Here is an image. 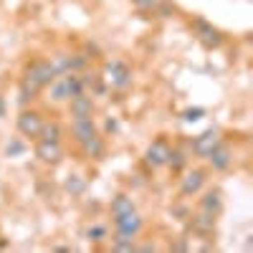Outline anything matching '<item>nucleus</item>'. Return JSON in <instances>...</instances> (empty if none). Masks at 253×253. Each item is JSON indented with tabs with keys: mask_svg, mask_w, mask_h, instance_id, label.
<instances>
[{
	"mask_svg": "<svg viewBox=\"0 0 253 253\" xmlns=\"http://www.w3.org/2000/svg\"><path fill=\"white\" fill-rule=\"evenodd\" d=\"M215 223H218V215L208 213V210H198V213L190 218V230L195 236H213L215 233Z\"/></svg>",
	"mask_w": 253,
	"mask_h": 253,
	"instance_id": "obj_12",
	"label": "nucleus"
},
{
	"mask_svg": "<svg viewBox=\"0 0 253 253\" xmlns=\"http://www.w3.org/2000/svg\"><path fill=\"white\" fill-rule=\"evenodd\" d=\"M160 18H170V15H175L177 13V5L175 3H170V0H160V5H157V10H155Z\"/></svg>",
	"mask_w": 253,
	"mask_h": 253,
	"instance_id": "obj_24",
	"label": "nucleus"
},
{
	"mask_svg": "<svg viewBox=\"0 0 253 253\" xmlns=\"http://www.w3.org/2000/svg\"><path fill=\"white\" fill-rule=\"evenodd\" d=\"M104 132H107V134H117V132H119V122H117V119H107V124H104Z\"/></svg>",
	"mask_w": 253,
	"mask_h": 253,
	"instance_id": "obj_28",
	"label": "nucleus"
},
{
	"mask_svg": "<svg viewBox=\"0 0 253 253\" xmlns=\"http://www.w3.org/2000/svg\"><path fill=\"white\" fill-rule=\"evenodd\" d=\"M137 246V241H122V238H112V251L117 253H132Z\"/></svg>",
	"mask_w": 253,
	"mask_h": 253,
	"instance_id": "obj_23",
	"label": "nucleus"
},
{
	"mask_svg": "<svg viewBox=\"0 0 253 253\" xmlns=\"http://www.w3.org/2000/svg\"><path fill=\"white\" fill-rule=\"evenodd\" d=\"M203 117H205V109L203 107H190V109L182 112V122H198Z\"/></svg>",
	"mask_w": 253,
	"mask_h": 253,
	"instance_id": "obj_26",
	"label": "nucleus"
},
{
	"mask_svg": "<svg viewBox=\"0 0 253 253\" xmlns=\"http://www.w3.org/2000/svg\"><path fill=\"white\" fill-rule=\"evenodd\" d=\"M205 160H208V165H210V170L225 172V170H230V167H233V150H230L225 142H220Z\"/></svg>",
	"mask_w": 253,
	"mask_h": 253,
	"instance_id": "obj_11",
	"label": "nucleus"
},
{
	"mask_svg": "<svg viewBox=\"0 0 253 253\" xmlns=\"http://www.w3.org/2000/svg\"><path fill=\"white\" fill-rule=\"evenodd\" d=\"M69 104V114L71 119H94V112H96V104H94V96H89L86 91L74 96L66 101Z\"/></svg>",
	"mask_w": 253,
	"mask_h": 253,
	"instance_id": "obj_9",
	"label": "nucleus"
},
{
	"mask_svg": "<svg viewBox=\"0 0 253 253\" xmlns=\"http://www.w3.org/2000/svg\"><path fill=\"white\" fill-rule=\"evenodd\" d=\"M109 238V228L107 225H101V223H94V225H89L86 228V241H91V243H104Z\"/></svg>",
	"mask_w": 253,
	"mask_h": 253,
	"instance_id": "obj_22",
	"label": "nucleus"
},
{
	"mask_svg": "<svg viewBox=\"0 0 253 253\" xmlns=\"http://www.w3.org/2000/svg\"><path fill=\"white\" fill-rule=\"evenodd\" d=\"M48 99H51L53 104L69 101V86H66V79H63V76H56V79L48 84Z\"/></svg>",
	"mask_w": 253,
	"mask_h": 253,
	"instance_id": "obj_17",
	"label": "nucleus"
},
{
	"mask_svg": "<svg viewBox=\"0 0 253 253\" xmlns=\"http://www.w3.org/2000/svg\"><path fill=\"white\" fill-rule=\"evenodd\" d=\"M205 185H208V170L205 167H193V170L185 172V177H180V195L193 198V195L203 193Z\"/></svg>",
	"mask_w": 253,
	"mask_h": 253,
	"instance_id": "obj_5",
	"label": "nucleus"
},
{
	"mask_svg": "<svg viewBox=\"0 0 253 253\" xmlns=\"http://www.w3.org/2000/svg\"><path fill=\"white\" fill-rule=\"evenodd\" d=\"M23 150H26V147H23V142H20V139H13V142H8V144H5V155H8V157H18V155H23Z\"/></svg>",
	"mask_w": 253,
	"mask_h": 253,
	"instance_id": "obj_27",
	"label": "nucleus"
},
{
	"mask_svg": "<svg viewBox=\"0 0 253 253\" xmlns=\"http://www.w3.org/2000/svg\"><path fill=\"white\" fill-rule=\"evenodd\" d=\"M187 162H190V155L182 150V147H172L170 157H167V167H170L172 172H182Z\"/></svg>",
	"mask_w": 253,
	"mask_h": 253,
	"instance_id": "obj_19",
	"label": "nucleus"
},
{
	"mask_svg": "<svg viewBox=\"0 0 253 253\" xmlns=\"http://www.w3.org/2000/svg\"><path fill=\"white\" fill-rule=\"evenodd\" d=\"M223 205H225V200H223V193H220L218 187L208 190V193L200 198V208L208 210V213H213V215H220L223 213Z\"/></svg>",
	"mask_w": 253,
	"mask_h": 253,
	"instance_id": "obj_15",
	"label": "nucleus"
},
{
	"mask_svg": "<svg viewBox=\"0 0 253 253\" xmlns=\"http://www.w3.org/2000/svg\"><path fill=\"white\" fill-rule=\"evenodd\" d=\"M71 134H74L76 144H81V142L91 139L94 134H99V129H96V122H94V119H74V124H71Z\"/></svg>",
	"mask_w": 253,
	"mask_h": 253,
	"instance_id": "obj_14",
	"label": "nucleus"
},
{
	"mask_svg": "<svg viewBox=\"0 0 253 253\" xmlns=\"http://www.w3.org/2000/svg\"><path fill=\"white\" fill-rule=\"evenodd\" d=\"M101 79L107 86L124 91V89L132 86V69L126 66V61H122V58H109L101 69Z\"/></svg>",
	"mask_w": 253,
	"mask_h": 253,
	"instance_id": "obj_1",
	"label": "nucleus"
},
{
	"mask_svg": "<svg viewBox=\"0 0 253 253\" xmlns=\"http://www.w3.org/2000/svg\"><path fill=\"white\" fill-rule=\"evenodd\" d=\"M79 147H81V155L86 157V160H94V162L104 160V155H107V142H104L101 134H94L91 139L81 142Z\"/></svg>",
	"mask_w": 253,
	"mask_h": 253,
	"instance_id": "obj_13",
	"label": "nucleus"
},
{
	"mask_svg": "<svg viewBox=\"0 0 253 253\" xmlns=\"http://www.w3.org/2000/svg\"><path fill=\"white\" fill-rule=\"evenodd\" d=\"M33 155L43 162V165H58L63 160V147L61 142H46V139H38L36 142V150Z\"/></svg>",
	"mask_w": 253,
	"mask_h": 253,
	"instance_id": "obj_10",
	"label": "nucleus"
},
{
	"mask_svg": "<svg viewBox=\"0 0 253 253\" xmlns=\"http://www.w3.org/2000/svg\"><path fill=\"white\" fill-rule=\"evenodd\" d=\"M170 142H167L165 137H157L150 142V147L144 150V162L152 167V170H157V167H167V157H170Z\"/></svg>",
	"mask_w": 253,
	"mask_h": 253,
	"instance_id": "obj_7",
	"label": "nucleus"
},
{
	"mask_svg": "<svg viewBox=\"0 0 253 253\" xmlns=\"http://www.w3.org/2000/svg\"><path fill=\"white\" fill-rule=\"evenodd\" d=\"M220 142H223V137H220V132H218V129H208V132L198 134L193 142H190V150H193V155H195V157L205 160V157H208L210 152H213Z\"/></svg>",
	"mask_w": 253,
	"mask_h": 253,
	"instance_id": "obj_8",
	"label": "nucleus"
},
{
	"mask_svg": "<svg viewBox=\"0 0 253 253\" xmlns=\"http://www.w3.org/2000/svg\"><path fill=\"white\" fill-rule=\"evenodd\" d=\"M190 28H193L195 38L200 41L205 48H210V51H213V48H220L223 41H225V36H223L213 23H208L205 18H193V20H190Z\"/></svg>",
	"mask_w": 253,
	"mask_h": 253,
	"instance_id": "obj_3",
	"label": "nucleus"
},
{
	"mask_svg": "<svg viewBox=\"0 0 253 253\" xmlns=\"http://www.w3.org/2000/svg\"><path fill=\"white\" fill-rule=\"evenodd\" d=\"M61 137H63V126H61L56 119H43V124H41V132H38V139L61 142Z\"/></svg>",
	"mask_w": 253,
	"mask_h": 253,
	"instance_id": "obj_18",
	"label": "nucleus"
},
{
	"mask_svg": "<svg viewBox=\"0 0 253 253\" xmlns=\"http://www.w3.org/2000/svg\"><path fill=\"white\" fill-rule=\"evenodd\" d=\"M132 210H137V205H134L132 195L119 193V195H114V198H112V205H109L112 218H119V215H124V213H132Z\"/></svg>",
	"mask_w": 253,
	"mask_h": 253,
	"instance_id": "obj_16",
	"label": "nucleus"
},
{
	"mask_svg": "<svg viewBox=\"0 0 253 253\" xmlns=\"http://www.w3.org/2000/svg\"><path fill=\"white\" fill-rule=\"evenodd\" d=\"M63 187H66V193L71 198H81L84 193H86V180H84L81 175H69L66 182H63Z\"/></svg>",
	"mask_w": 253,
	"mask_h": 253,
	"instance_id": "obj_21",
	"label": "nucleus"
},
{
	"mask_svg": "<svg viewBox=\"0 0 253 253\" xmlns=\"http://www.w3.org/2000/svg\"><path fill=\"white\" fill-rule=\"evenodd\" d=\"M0 69H3V63H0Z\"/></svg>",
	"mask_w": 253,
	"mask_h": 253,
	"instance_id": "obj_29",
	"label": "nucleus"
},
{
	"mask_svg": "<svg viewBox=\"0 0 253 253\" xmlns=\"http://www.w3.org/2000/svg\"><path fill=\"white\" fill-rule=\"evenodd\" d=\"M20 79H26L28 84H33L38 91H43L48 84L56 79V71H53V66H51L46 58H38V61H33L31 66L23 71V76H20Z\"/></svg>",
	"mask_w": 253,
	"mask_h": 253,
	"instance_id": "obj_4",
	"label": "nucleus"
},
{
	"mask_svg": "<svg viewBox=\"0 0 253 253\" xmlns=\"http://www.w3.org/2000/svg\"><path fill=\"white\" fill-rule=\"evenodd\" d=\"M132 5H134L139 13H155L157 5H160V0H132Z\"/></svg>",
	"mask_w": 253,
	"mask_h": 253,
	"instance_id": "obj_25",
	"label": "nucleus"
},
{
	"mask_svg": "<svg viewBox=\"0 0 253 253\" xmlns=\"http://www.w3.org/2000/svg\"><path fill=\"white\" fill-rule=\"evenodd\" d=\"M41 124H43V114H41L38 109H28L23 107L15 119V126L18 132L23 137H31V139H38V132H41Z\"/></svg>",
	"mask_w": 253,
	"mask_h": 253,
	"instance_id": "obj_6",
	"label": "nucleus"
},
{
	"mask_svg": "<svg viewBox=\"0 0 253 253\" xmlns=\"http://www.w3.org/2000/svg\"><path fill=\"white\" fill-rule=\"evenodd\" d=\"M48 63L53 66L56 76H63V74H71V53H53L48 58Z\"/></svg>",
	"mask_w": 253,
	"mask_h": 253,
	"instance_id": "obj_20",
	"label": "nucleus"
},
{
	"mask_svg": "<svg viewBox=\"0 0 253 253\" xmlns=\"http://www.w3.org/2000/svg\"><path fill=\"white\" fill-rule=\"evenodd\" d=\"M142 228H144V218L137 213V210H132V213H124V215L114 218V238L137 241Z\"/></svg>",
	"mask_w": 253,
	"mask_h": 253,
	"instance_id": "obj_2",
	"label": "nucleus"
}]
</instances>
